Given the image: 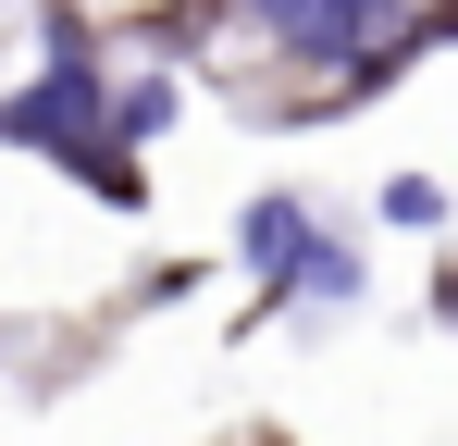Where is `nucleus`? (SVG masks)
Returning a JSON list of instances; mask_svg holds the SVG:
<instances>
[{"instance_id":"nucleus-1","label":"nucleus","mask_w":458,"mask_h":446,"mask_svg":"<svg viewBox=\"0 0 458 446\" xmlns=\"http://www.w3.org/2000/svg\"><path fill=\"white\" fill-rule=\"evenodd\" d=\"M285 50H310V63H372L384 38H396V0H248Z\"/></svg>"},{"instance_id":"nucleus-2","label":"nucleus","mask_w":458,"mask_h":446,"mask_svg":"<svg viewBox=\"0 0 458 446\" xmlns=\"http://www.w3.org/2000/svg\"><path fill=\"white\" fill-rule=\"evenodd\" d=\"M298 248H310L298 199H260V211H248V261H273V273H298Z\"/></svg>"},{"instance_id":"nucleus-3","label":"nucleus","mask_w":458,"mask_h":446,"mask_svg":"<svg viewBox=\"0 0 458 446\" xmlns=\"http://www.w3.org/2000/svg\"><path fill=\"white\" fill-rule=\"evenodd\" d=\"M384 223H446V199H434L421 174H396V186H384Z\"/></svg>"}]
</instances>
